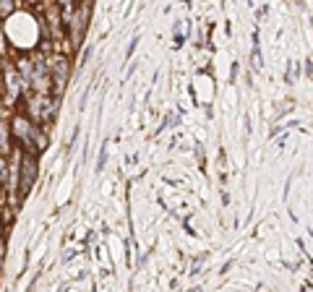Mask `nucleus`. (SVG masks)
I'll use <instances>...</instances> for the list:
<instances>
[{
    "label": "nucleus",
    "instance_id": "7",
    "mask_svg": "<svg viewBox=\"0 0 313 292\" xmlns=\"http://www.w3.org/2000/svg\"><path fill=\"white\" fill-rule=\"evenodd\" d=\"M0 180H8V164H6L3 154H0Z\"/></svg>",
    "mask_w": 313,
    "mask_h": 292
},
{
    "label": "nucleus",
    "instance_id": "4",
    "mask_svg": "<svg viewBox=\"0 0 313 292\" xmlns=\"http://www.w3.org/2000/svg\"><path fill=\"white\" fill-rule=\"evenodd\" d=\"M21 91H24V84L19 79V73H16V68L6 66V104L11 107L16 99H19Z\"/></svg>",
    "mask_w": 313,
    "mask_h": 292
},
{
    "label": "nucleus",
    "instance_id": "9",
    "mask_svg": "<svg viewBox=\"0 0 313 292\" xmlns=\"http://www.w3.org/2000/svg\"><path fill=\"white\" fill-rule=\"evenodd\" d=\"M29 3H39V0H29Z\"/></svg>",
    "mask_w": 313,
    "mask_h": 292
},
{
    "label": "nucleus",
    "instance_id": "8",
    "mask_svg": "<svg viewBox=\"0 0 313 292\" xmlns=\"http://www.w3.org/2000/svg\"><path fill=\"white\" fill-rule=\"evenodd\" d=\"M3 256H6V251H3V240H0V266H3Z\"/></svg>",
    "mask_w": 313,
    "mask_h": 292
},
{
    "label": "nucleus",
    "instance_id": "6",
    "mask_svg": "<svg viewBox=\"0 0 313 292\" xmlns=\"http://www.w3.org/2000/svg\"><path fill=\"white\" fill-rule=\"evenodd\" d=\"M58 3H60V11H63V24L68 26L73 11H76V3H73V0H58Z\"/></svg>",
    "mask_w": 313,
    "mask_h": 292
},
{
    "label": "nucleus",
    "instance_id": "2",
    "mask_svg": "<svg viewBox=\"0 0 313 292\" xmlns=\"http://www.w3.org/2000/svg\"><path fill=\"white\" fill-rule=\"evenodd\" d=\"M47 68H50V76L55 81V97L63 94V89H66V81H68V73H71V66H68V60L63 57V55H55L50 57V63H47Z\"/></svg>",
    "mask_w": 313,
    "mask_h": 292
},
{
    "label": "nucleus",
    "instance_id": "1",
    "mask_svg": "<svg viewBox=\"0 0 313 292\" xmlns=\"http://www.w3.org/2000/svg\"><path fill=\"white\" fill-rule=\"evenodd\" d=\"M11 136H16L21 141V146L26 149V154H37V151H44L47 146V138L42 133L39 126H34L29 118L24 115H16L11 123Z\"/></svg>",
    "mask_w": 313,
    "mask_h": 292
},
{
    "label": "nucleus",
    "instance_id": "3",
    "mask_svg": "<svg viewBox=\"0 0 313 292\" xmlns=\"http://www.w3.org/2000/svg\"><path fill=\"white\" fill-rule=\"evenodd\" d=\"M21 183H19V191H21V196L24 193H29V188L34 186V180H37V159L31 157V154H24V159H21Z\"/></svg>",
    "mask_w": 313,
    "mask_h": 292
},
{
    "label": "nucleus",
    "instance_id": "5",
    "mask_svg": "<svg viewBox=\"0 0 313 292\" xmlns=\"http://www.w3.org/2000/svg\"><path fill=\"white\" fill-rule=\"evenodd\" d=\"M13 146H11V126L6 120H0V154H11Z\"/></svg>",
    "mask_w": 313,
    "mask_h": 292
},
{
    "label": "nucleus",
    "instance_id": "10",
    "mask_svg": "<svg viewBox=\"0 0 313 292\" xmlns=\"http://www.w3.org/2000/svg\"><path fill=\"white\" fill-rule=\"evenodd\" d=\"M0 227H3V224H0Z\"/></svg>",
    "mask_w": 313,
    "mask_h": 292
}]
</instances>
